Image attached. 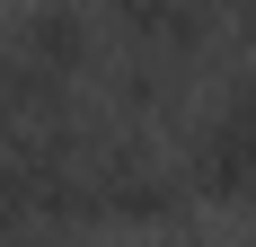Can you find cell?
I'll list each match as a JSON object with an SVG mask.
<instances>
[{
  "instance_id": "3",
  "label": "cell",
  "mask_w": 256,
  "mask_h": 247,
  "mask_svg": "<svg viewBox=\"0 0 256 247\" xmlns=\"http://www.w3.org/2000/svg\"><path fill=\"white\" fill-rule=\"evenodd\" d=\"M204 9H212L221 26H238V9H248V0H204Z\"/></svg>"
},
{
  "instance_id": "1",
  "label": "cell",
  "mask_w": 256,
  "mask_h": 247,
  "mask_svg": "<svg viewBox=\"0 0 256 247\" xmlns=\"http://www.w3.org/2000/svg\"><path fill=\"white\" fill-rule=\"evenodd\" d=\"M177 159L194 176V194H212V203H248L256 194V71L221 80V98L194 115Z\"/></svg>"
},
{
  "instance_id": "2",
  "label": "cell",
  "mask_w": 256,
  "mask_h": 247,
  "mask_svg": "<svg viewBox=\"0 0 256 247\" xmlns=\"http://www.w3.org/2000/svg\"><path fill=\"white\" fill-rule=\"evenodd\" d=\"M98 26L115 36V44H132V53H168V62H186V71H204L212 44L230 36L204 0H98Z\"/></svg>"
},
{
  "instance_id": "5",
  "label": "cell",
  "mask_w": 256,
  "mask_h": 247,
  "mask_svg": "<svg viewBox=\"0 0 256 247\" xmlns=\"http://www.w3.org/2000/svg\"><path fill=\"white\" fill-rule=\"evenodd\" d=\"M248 212H256V194H248Z\"/></svg>"
},
{
  "instance_id": "4",
  "label": "cell",
  "mask_w": 256,
  "mask_h": 247,
  "mask_svg": "<svg viewBox=\"0 0 256 247\" xmlns=\"http://www.w3.org/2000/svg\"><path fill=\"white\" fill-rule=\"evenodd\" d=\"M168 247H212V238H194V230H177V238H168Z\"/></svg>"
}]
</instances>
